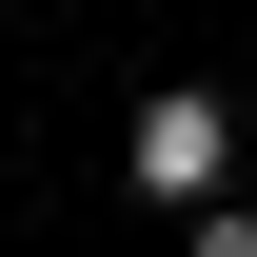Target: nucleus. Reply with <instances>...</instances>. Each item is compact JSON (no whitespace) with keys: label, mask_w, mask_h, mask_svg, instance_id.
Returning <instances> with one entry per match:
<instances>
[{"label":"nucleus","mask_w":257,"mask_h":257,"mask_svg":"<svg viewBox=\"0 0 257 257\" xmlns=\"http://www.w3.org/2000/svg\"><path fill=\"white\" fill-rule=\"evenodd\" d=\"M119 159H139V198H198V218H218V178H237V99H218V79L139 99V139H119Z\"/></svg>","instance_id":"obj_1"},{"label":"nucleus","mask_w":257,"mask_h":257,"mask_svg":"<svg viewBox=\"0 0 257 257\" xmlns=\"http://www.w3.org/2000/svg\"><path fill=\"white\" fill-rule=\"evenodd\" d=\"M198 257H257V218H198Z\"/></svg>","instance_id":"obj_2"}]
</instances>
